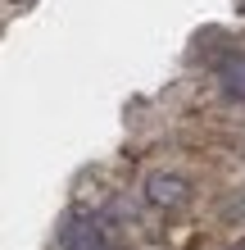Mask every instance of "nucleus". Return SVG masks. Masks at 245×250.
<instances>
[{"instance_id": "obj_1", "label": "nucleus", "mask_w": 245, "mask_h": 250, "mask_svg": "<svg viewBox=\"0 0 245 250\" xmlns=\"http://www.w3.org/2000/svg\"><path fill=\"white\" fill-rule=\"evenodd\" d=\"M146 196L154 200V205H164V209H168V205H186V196H191V182H186V178H177V173H150V178H146Z\"/></svg>"}, {"instance_id": "obj_2", "label": "nucleus", "mask_w": 245, "mask_h": 250, "mask_svg": "<svg viewBox=\"0 0 245 250\" xmlns=\"http://www.w3.org/2000/svg\"><path fill=\"white\" fill-rule=\"evenodd\" d=\"M218 86H223V96L245 100V55H227L218 64Z\"/></svg>"}, {"instance_id": "obj_3", "label": "nucleus", "mask_w": 245, "mask_h": 250, "mask_svg": "<svg viewBox=\"0 0 245 250\" xmlns=\"http://www.w3.org/2000/svg\"><path fill=\"white\" fill-rule=\"evenodd\" d=\"M64 250H100L95 218H73V223L64 228Z\"/></svg>"}]
</instances>
